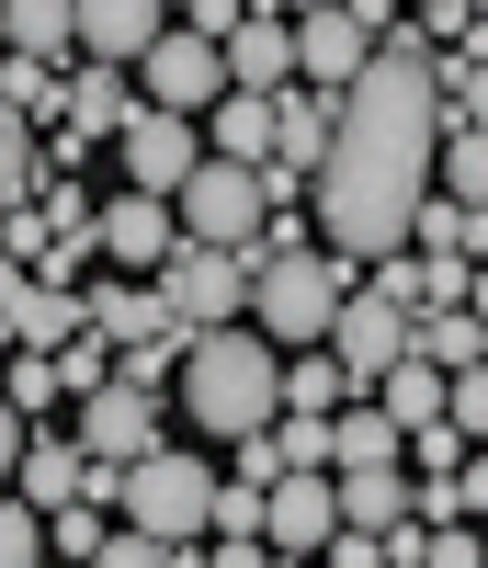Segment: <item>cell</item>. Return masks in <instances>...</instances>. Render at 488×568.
Segmentation results:
<instances>
[{
    "label": "cell",
    "mask_w": 488,
    "mask_h": 568,
    "mask_svg": "<svg viewBox=\"0 0 488 568\" xmlns=\"http://www.w3.org/2000/svg\"><path fill=\"white\" fill-rule=\"evenodd\" d=\"M444 58H386L375 45V69L353 80V103H340V149L318 171V227L340 251H409V227L420 205L444 194Z\"/></svg>",
    "instance_id": "cell-1"
},
{
    "label": "cell",
    "mask_w": 488,
    "mask_h": 568,
    "mask_svg": "<svg viewBox=\"0 0 488 568\" xmlns=\"http://www.w3.org/2000/svg\"><path fill=\"white\" fill-rule=\"evenodd\" d=\"M182 409H193V433H205V444H238V433H262V420H284V342H273L262 318L193 329V353H182Z\"/></svg>",
    "instance_id": "cell-2"
},
{
    "label": "cell",
    "mask_w": 488,
    "mask_h": 568,
    "mask_svg": "<svg viewBox=\"0 0 488 568\" xmlns=\"http://www.w3.org/2000/svg\"><path fill=\"white\" fill-rule=\"evenodd\" d=\"M375 262L364 251H340V240H307V251H262V296H251V318L273 329L284 353H307V342H329V318H340V296H353Z\"/></svg>",
    "instance_id": "cell-3"
},
{
    "label": "cell",
    "mask_w": 488,
    "mask_h": 568,
    "mask_svg": "<svg viewBox=\"0 0 488 568\" xmlns=\"http://www.w3.org/2000/svg\"><path fill=\"white\" fill-rule=\"evenodd\" d=\"M216 466L193 455V444H149L125 466V524H149V535H171V557H205V535H216Z\"/></svg>",
    "instance_id": "cell-4"
},
{
    "label": "cell",
    "mask_w": 488,
    "mask_h": 568,
    "mask_svg": "<svg viewBox=\"0 0 488 568\" xmlns=\"http://www.w3.org/2000/svg\"><path fill=\"white\" fill-rule=\"evenodd\" d=\"M160 284H171V307H182L193 329L251 318V296H262V240H182V251L160 262Z\"/></svg>",
    "instance_id": "cell-5"
},
{
    "label": "cell",
    "mask_w": 488,
    "mask_h": 568,
    "mask_svg": "<svg viewBox=\"0 0 488 568\" xmlns=\"http://www.w3.org/2000/svg\"><path fill=\"white\" fill-rule=\"evenodd\" d=\"M182 227H193V240H262V227H273V182H262V160L205 149V171L182 182Z\"/></svg>",
    "instance_id": "cell-6"
},
{
    "label": "cell",
    "mask_w": 488,
    "mask_h": 568,
    "mask_svg": "<svg viewBox=\"0 0 488 568\" xmlns=\"http://www.w3.org/2000/svg\"><path fill=\"white\" fill-rule=\"evenodd\" d=\"M136 91H149V103H171V114H216L227 103V34H193V23H171L149 58H136Z\"/></svg>",
    "instance_id": "cell-7"
},
{
    "label": "cell",
    "mask_w": 488,
    "mask_h": 568,
    "mask_svg": "<svg viewBox=\"0 0 488 568\" xmlns=\"http://www.w3.org/2000/svg\"><path fill=\"white\" fill-rule=\"evenodd\" d=\"M409 342H420V307H398L375 273H364L353 296H340V318H329V353L353 364V387H386V364H398Z\"/></svg>",
    "instance_id": "cell-8"
},
{
    "label": "cell",
    "mask_w": 488,
    "mask_h": 568,
    "mask_svg": "<svg viewBox=\"0 0 488 568\" xmlns=\"http://www.w3.org/2000/svg\"><path fill=\"white\" fill-rule=\"evenodd\" d=\"M114 171H125V182H149V194H182V182L205 171V125L136 91V114H125V136H114Z\"/></svg>",
    "instance_id": "cell-9"
},
{
    "label": "cell",
    "mask_w": 488,
    "mask_h": 568,
    "mask_svg": "<svg viewBox=\"0 0 488 568\" xmlns=\"http://www.w3.org/2000/svg\"><path fill=\"white\" fill-rule=\"evenodd\" d=\"M69 433L91 444V455H114V466H136L160 444V387H136V375H114V387H91L80 409H69Z\"/></svg>",
    "instance_id": "cell-10"
},
{
    "label": "cell",
    "mask_w": 488,
    "mask_h": 568,
    "mask_svg": "<svg viewBox=\"0 0 488 568\" xmlns=\"http://www.w3.org/2000/svg\"><path fill=\"white\" fill-rule=\"evenodd\" d=\"M182 240H193V227H182V194H149V182H125V194L103 205V251H114L125 273H160Z\"/></svg>",
    "instance_id": "cell-11"
},
{
    "label": "cell",
    "mask_w": 488,
    "mask_h": 568,
    "mask_svg": "<svg viewBox=\"0 0 488 568\" xmlns=\"http://www.w3.org/2000/svg\"><path fill=\"white\" fill-rule=\"evenodd\" d=\"M296 58H307L318 91H353L375 69V23L353 12V0H318V12H296Z\"/></svg>",
    "instance_id": "cell-12"
},
{
    "label": "cell",
    "mask_w": 488,
    "mask_h": 568,
    "mask_svg": "<svg viewBox=\"0 0 488 568\" xmlns=\"http://www.w3.org/2000/svg\"><path fill=\"white\" fill-rule=\"evenodd\" d=\"M91 329V284L69 273H12V353H58Z\"/></svg>",
    "instance_id": "cell-13"
},
{
    "label": "cell",
    "mask_w": 488,
    "mask_h": 568,
    "mask_svg": "<svg viewBox=\"0 0 488 568\" xmlns=\"http://www.w3.org/2000/svg\"><path fill=\"white\" fill-rule=\"evenodd\" d=\"M125 114H136V69L125 58H69V103H58V125L69 136H125Z\"/></svg>",
    "instance_id": "cell-14"
},
{
    "label": "cell",
    "mask_w": 488,
    "mask_h": 568,
    "mask_svg": "<svg viewBox=\"0 0 488 568\" xmlns=\"http://www.w3.org/2000/svg\"><path fill=\"white\" fill-rule=\"evenodd\" d=\"M227 80L238 91H296L307 80V58H296V12H251L227 34Z\"/></svg>",
    "instance_id": "cell-15"
},
{
    "label": "cell",
    "mask_w": 488,
    "mask_h": 568,
    "mask_svg": "<svg viewBox=\"0 0 488 568\" xmlns=\"http://www.w3.org/2000/svg\"><path fill=\"white\" fill-rule=\"evenodd\" d=\"M171 23H182L171 0H80V58H125V69H136Z\"/></svg>",
    "instance_id": "cell-16"
},
{
    "label": "cell",
    "mask_w": 488,
    "mask_h": 568,
    "mask_svg": "<svg viewBox=\"0 0 488 568\" xmlns=\"http://www.w3.org/2000/svg\"><path fill=\"white\" fill-rule=\"evenodd\" d=\"M340 511L375 524V535H398L409 511H420V466H409V455H398V466H340Z\"/></svg>",
    "instance_id": "cell-17"
},
{
    "label": "cell",
    "mask_w": 488,
    "mask_h": 568,
    "mask_svg": "<svg viewBox=\"0 0 488 568\" xmlns=\"http://www.w3.org/2000/svg\"><path fill=\"white\" fill-rule=\"evenodd\" d=\"M398 455H409V420L386 409V398L329 409V466H398Z\"/></svg>",
    "instance_id": "cell-18"
},
{
    "label": "cell",
    "mask_w": 488,
    "mask_h": 568,
    "mask_svg": "<svg viewBox=\"0 0 488 568\" xmlns=\"http://www.w3.org/2000/svg\"><path fill=\"white\" fill-rule=\"evenodd\" d=\"M0 34H12V58L69 69L80 58V0H0Z\"/></svg>",
    "instance_id": "cell-19"
},
{
    "label": "cell",
    "mask_w": 488,
    "mask_h": 568,
    "mask_svg": "<svg viewBox=\"0 0 488 568\" xmlns=\"http://www.w3.org/2000/svg\"><path fill=\"white\" fill-rule=\"evenodd\" d=\"M375 398H386V409H398L409 433H420V420H444V409H455V364H431V353L409 342L398 364H386V387H375Z\"/></svg>",
    "instance_id": "cell-20"
},
{
    "label": "cell",
    "mask_w": 488,
    "mask_h": 568,
    "mask_svg": "<svg viewBox=\"0 0 488 568\" xmlns=\"http://www.w3.org/2000/svg\"><path fill=\"white\" fill-rule=\"evenodd\" d=\"M205 136H216L227 160H273V136H284V91H227Z\"/></svg>",
    "instance_id": "cell-21"
},
{
    "label": "cell",
    "mask_w": 488,
    "mask_h": 568,
    "mask_svg": "<svg viewBox=\"0 0 488 568\" xmlns=\"http://www.w3.org/2000/svg\"><path fill=\"white\" fill-rule=\"evenodd\" d=\"M284 409H353V364H340L329 342L284 353Z\"/></svg>",
    "instance_id": "cell-22"
},
{
    "label": "cell",
    "mask_w": 488,
    "mask_h": 568,
    "mask_svg": "<svg viewBox=\"0 0 488 568\" xmlns=\"http://www.w3.org/2000/svg\"><path fill=\"white\" fill-rule=\"evenodd\" d=\"M420 353H431V364H455V375L488 364V318H477V307H420Z\"/></svg>",
    "instance_id": "cell-23"
},
{
    "label": "cell",
    "mask_w": 488,
    "mask_h": 568,
    "mask_svg": "<svg viewBox=\"0 0 488 568\" xmlns=\"http://www.w3.org/2000/svg\"><path fill=\"white\" fill-rule=\"evenodd\" d=\"M45 409H80L69 375H58V353H12V420H45Z\"/></svg>",
    "instance_id": "cell-24"
},
{
    "label": "cell",
    "mask_w": 488,
    "mask_h": 568,
    "mask_svg": "<svg viewBox=\"0 0 488 568\" xmlns=\"http://www.w3.org/2000/svg\"><path fill=\"white\" fill-rule=\"evenodd\" d=\"M444 194L488 205V125H455V136H444Z\"/></svg>",
    "instance_id": "cell-25"
},
{
    "label": "cell",
    "mask_w": 488,
    "mask_h": 568,
    "mask_svg": "<svg viewBox=\"0 0 488 568\" xmlns=\"http://www.w3.org/2000/svg\"><path fill=\"white\" fill-rule=\"evenodd\" d=\"M455 420L488 444V364H466V375H455Z\"/></svg>",
    "instance_id": "cell-26"
},
{
    "label": "cell",
    "mask_w": 488,
    "mask_h": 568,
    "mask_svg": "<svg viewBox=\"0 0 488 568\" xmlns=\"http://www.w3.org/2000/svg\"><path fill=\"white\" fill-rule=\"evenodd\" d=\"M182 23H193V34H238V23H251V0H182Z\"/></svg>",
    "instance_id": "cell-27"
},
{
    "label": "cell",
    "mask_w": 488,
    "mask_h": 568,
    "mask_svg": "<svg viewBox=\"0 0 488 568\" xmlns=\"http://www.w3.org/2000/svg\"><path fill=\"white\" fill-rule=\"evenodd\" d=\"M455 478H466V511H477V524H488V455H466Z\"/></svg>",
    "instance_id": "cell-28"
},
{
    "label": "cell",
    "mask_w": 488,
    "mask_h": 568,
    "mask_svg": "<svg viewBox=\"0 0 488 568\" xmlns=\"http://www.w3.org/2000/svg\"><path fill=\"white\" fill-rule=\"evenodd\" d=\"M353 12H364V23H375V34H386V23H398V0H353Z\"/></svg>",
    "instance_id": "cell-29"
},
{
    "label": "cell",
    "mask_w": 488,
    "mask_h": 568,
    "mask_svg": "<svg viewBox=\"0 0 488 568\" xmlns=\"http://www.w3.org/2000/svg\"><path fill=\"white\" fill-rule=\"evenodd\" d=\"M466 307H477V318H488V262H477V296H466Z\"/></svg>",
    "instance_id": "cell-30"
},
{
    "label": "cell",
    "mask_w": 488,
    "mask_h": 568,
    "mask_svg": "<svg viewBox=\"0 0 488 568\" xmlns=\"http://www.w3.org/2000/svg\"><path fill=\"white\" fill-rule=\"evenodd\" d=\"M477 12H488V0H477Z\"/></svg>",
    "instance_id": "cell-31"
}]
</instances>
